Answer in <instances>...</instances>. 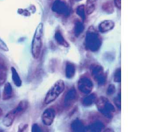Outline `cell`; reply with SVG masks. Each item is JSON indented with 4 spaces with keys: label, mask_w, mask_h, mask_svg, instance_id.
Listing matches in <instances>:
<instances>
[{
    "label": "cell",
    "mask_w": 147,
    "mask_h": 132,
    "mask_svg": "<svg viewBox=\"0 0 147 132\" xmlns=\"http://www.w3.org/2000/svg\"><path fill=\"white\" fill-rule=\"evenodd\" d=\"M102 38L94 26L89 28L85 39V46L88 50L92 52L98 51L102 46Z\"/></svg>",
    "instance_id": "1"
},
{
    "label": "cell",
    "mask_w": 147,
    "mask_h": 132,
    "mask_svg": "<svg viewBox=\"0 0 147 132\" xmlns=\"http://www.w3.org/2000/svg\"><path fill=\"white\" fill-rule=\"evenodd\" d=\"M43 24L40 23L36 30L32 42L31 53L34 59H37L40 56L43 46Z\"/></svg>",
    "instance_id": "2"
},
{
    "label": "cell",
    "mask_w": 147,
    "mask_h": 132,
    "mask_svg": "<svg viewBox=\"0 0 147 132\" xmlns=\"http://www.w3.org/2000/svg\"><path fill=\"white\" fill-rule=\"evenodd\" d=\"M65 88L64 82L62 79L56 81L47 92L44 100V103L49 104L56 100Z\"/></svg>",
    "instance_id": "3"
},
{
    "label": "cell",
    "mask_w": 147,
    "mask_h": 132,
    "mask_svg": "<svg viewBox=\"0 0 147 132\" xmlns=\"http://www.w3.org/2000/svg\"><path fill=\"white\" fill-rule=\"evenodd\" d=\"M96 104L99 112L105 117L109 119L113 117V113L115 112V108L107 98L104 96L100 97Z\"/></svg>",
    "instance_id": "4"
},
{
    "label": "cell",
    "mask_w": 147,
    "mask_h": 132,
    "mask_svg": "<svg viewBox=\"0 0 147 132\" xmlns=\"http://www.w3.org/2000/svg\"><path fill=\"white\" fill-rule=\"evenodd\" d=\"M90 70L92 78L99 86H104L107 82V75L102 66L98 64H92L90 67Z\"/></svg>",
    "instance_id": "5"
},
{
    "label": "cell",
    "mask_w": 147,
    "mask_h": 132,
    "mask_svg": "<svg viewBox=\"0 0 147 132\" xmlns=\"http://www.w3.org/2000/svg\"><path fill=\"white\" fill-rule=\"evenodd\" d=\"M77 86L79 90L81 93L85 94H89L93 90L94 84L90 77L83 75L79 79Z\"/></svg>",
    "instance_id": "6"
},
{
    "label": "cell",
    "mask_w": 147,
    "mask_h": 132,
    "mask_svg": "<svg viewBox=\"0 0 147 132\" xmlns=\"http://www.w3.org/2000/svg\"><path fill=\"white\" fill-rule=\"evenodd\" d=\"M52 10L58 15L67 16L70 13V9L68 3L63 0H56L52 6Z\"/></svg>",
    "instance_id": "7"
},
{
    "label": "cell",
    "mask_w": 147,
    "mask_h": 132,
    "mask_svg": "<svg viewBox=\"0 0 147 132\" xmlns=\"http://www.w3.org/2000/svg\"><path fill=\"white\" fill-rule=\"evenodd\" d=\"M78 94L74 88L69 90L64 97L63 100V106L66 109L71 108L78 99Z\"/></svg>",
    "instance_id": "8"
},
{
    "label": "cell",
    "mask_w": 147,
    "mask_h": 132,
    "mask_svg": "<svg viewBox=\"0 0 147 132\" xmlns=\"http://www.w3.org/2000/svg\"><path fill=\"white\" fill-rule=\"evenodd\" d=\"M56 115L55 109L52 107L47 108L43 112L41 116L42 123L46 126H50L53 123Z\"/></svg>",
    "instance_id": "9"
},
{
    "label": "cell",
    "mask_w": 147,
    "mask_h": 132,
    "mask_svg": "<svg viewBox=\"0 0 147 132\" xmlns=\"http://www.w3.org/2000/svg\"><path fill=\"white\" fill-rule=\"evenodd\" d=\"M29 107V102L27 100H24L20 102L17 106L14 109L10 111V112L15 119L20 116L26 111Z\"/></svg>",
    "instance_id": "10"
},
{
    "label": "cell",
    "mask_w": 147,
    "mask_h": 132,
    "mask_svg": "<svg viewBox=\"0 0 147 132\" xmlns=\"http://www.w3.org/2000/svg\"><path fill=\"white\" fill-rule=\"evenodd\" d=\"M114 22L110 20L103 21L100 23L98 26L99 31L102 33L109 32L115 27Z\"/></svg>",
    "instance_id": "11"
},
{
    "label": "cell",
    "mask_w": 147,
    "mask_h": 132,
    "mask_svg": "<svg viewBox=\"0 0 147 132\" xmlns=\"http://www.w3.org/2000/svg\"><path fill=\"white\" fill-rule=\"evenodd\" d=\"M105 128V125L100 120H95L87 127V130L91 132H100Z\"/></svg>",
    "instance_id": "12"
},
{
    "label": "cell",
    "mask_w": 147,
    "mask_h": 132,
    "mask_svg": "<svg viewBox=\"0 0 147 132\" xmlns=\"http://www.w3.org/2000/svg\"><path fill=\"white\" fill-rule=\"evenodd\" d=\"M71 129L74 132H85L87 130L84 123L80 119H76L74 120L71 124Z\"/></svg>",
    "instance_id": "13"
},
{
    "label": "cell",
    "mask_w": 147,
    "mask_h": 132,
    "mask_svg": "<svg viewBox=\"0 0 147 132\" xmlns=\"http://www.w3.org/2000/svg\"><path fill=\"white\" fill-rule=\"evenodd\" d=\"M14 96V92L12 86L9 82L5 84L3 90L2 98L3 100H8L12 98Z\"/></svg>",
    "instance_id": "14"
},
{
    "label": "cell",
    "mask_w": 147,
    "mask_h": 132,
    "mask_svg": "<svg viewBox=\"0 0 147 132\" xmlns=\"http://www.w3.org/2000/svg\"><path fill=\"white\" fill-rule=\"evenodd\" d=\"M98 99V96L95 93L90 94L83 99L82 104L84 106L88 107L96 103Z\"/></svg>",
    "instance_id": "15"
},
{
    "label": "cell",
    "mask_w": 147,
    "mask_h": 132,
    "mask_svg": "<svg viewBox=\"0 0 147 132\" xmlns=\"http://www.w3.org/2000/svg\"><path fill=\"white\" fill-rule=\"evenodd\" d=\"M76 73V66L73 63L67 62L65 65V76L67 79L73 78L74 76Z\"/></svg>",
    "instance_id": "16"
},
{
    "label": "cell",
    "mask_w": 147,
    "mask_h": 132,
    "mask_svg": "<svg viewBox=\"0 0 147 132\" xmlns=\"http://www.w3.org/2000/svg\"><path fill=\"white\" fill-rule=\"evenodd\" d=\"M55 38L57 43L60 45L64 46L65 48H68L69 46V43L65 40L59 30L56 31L55 35Z\"/></svg>",
    "instance_id": "17"
},
{
    "label": "cell",
    "mask_w": 147,
    "mask_h": 132,
    "mask_svg": "<svg viewBox=\"0 0 147 132\" xmlns=\"http://www.w3.org/2000/svg\"><path fill=\"white\" fill-rule=\"evenodd\" d=\"M7 67L4 63L0 62V85L4 84L7 78Z\"/></svg>",
    "instance_id": "18"
},
{
    "label": "cell",
    "mask_w": 147,
    "mask_h": 132,
    "mask_svg": "<svg viewBox=\"0 0 147 132\" xmlns=\"http://www.w3.org/2000/svg\"><path fill=\"white\" fill-rule=\"evenodd\" d=\"M98 0H87L85 6V10L87 14L90 15L94 12L96 9Z\"/></svg>",
    "instance_id": "19"
},
{
    "label": "cell",
    "mask_w": 147,
    "mask_h": 132,
    "mask_svg": "<svg viewBox=\"0 0 147 132\" xmlns=\"http://www.w3.org/2000/svg\"><path fill=\"white\" fill-rule=\"evenodd\" d=\"M11 71L12 79L13 83L16 87H20L22 84V81L17 70L15 67L12 66L11 68Z\"/></svg>",
    "instance_id": "20"
},
{
    "label": "cell",
    "mask_w": 147,
    "mask_h": 132,
    "mask_svg": "<svg viewBox=\"0 0 147 132\" xmlns=\"http://www.w3.org/2000/svg\"><path fill=\"white\" fill-rule=\"evenodd\" d=\"M85 26L84 24L80 21L75 22L74 28V33L76 37H79L84 32Z\"/></svg>",
    "instance_id": "21"
},
{
    "label": "cell",
    "mask_w": 147,
    "mask_h": 132,
    "mask_svg": "<svg viewBox=\"0 0 147 132\" xmlns=\"http://www.w3.org/2000/svg\"><path fill=\"white\" fill-rule=\"evenodd\" d=\"M102 9L107 14H113L114 11V7L113 2L108 1L104 3L102 5Z\"/></svg>",
    "instance_id": "22"
},
{
    "label": "cell",
    "mask_w": 147,
    "mask_h": 132,
    "mask_svg": "<svg viewBox=\"0 0 147 132\" xmlns=\"http://www.w3.org/2000/svg\"><path fill=\"white\" fill-rule=\"evenodd\" d=\"M76 14L80 17L82 20L85 21L86 20V10L85 6L84 5H80L77 7L76 10Z\"/></svg>",
    "instance_id": "23"
},
{
    "label": "cell",
    "mask_w": 147,
    "mask_h": 132,
    "mask_svg": "<svg viewBox=\"0 0 147 132\" xmlns=\"http://www.w3.org/2000/svg\"><path fill=\"white\" fill-rule=\"evenodd\" d=\"M114 81L116 83H120L121 81V68H117L114 73Z\"/></svg>",
    "instance_id": "24"
},
{
    "label": "cell",
    "mask_w": 147,
    "mask_h": 132,
    "mask_svg": "<svg viewBox=\"0 0 147 132\" xmlns=\"http://www.w3.org/2000/svg\"><path fill=\"white\" fill-rule=\"evenodd\" d=\"M116 91V89L114 85L110 84L108 86L106 90V94L108 96H112L113 95Z\"/></svg>",
    "instance_id": "25"
},
{
    "label": "cell",
    "mask_w": 147,
    "mask_h": 132,
    "mask_svg": "<svg viewBox=\"0 0 147 132\" xmlns=\"http://www.w3.org/2000/svg\"><path fill=\"white\" fill-rule=\"evenodd\" d=\"M31 131L33 132H40L44 131L43 129L39 124L34 123L32 126Z\"/></svg>",
    "instance_id": "26"
},
{
    "label": "cell",
    "mask_w": 147,
    "mask_h": 132,
    "mask_svg": "<svg viewBox=\"0 0 147 132\" xmlns=\"http://www.w3.org/2000/svg\"><path fill=\"white\" fill-rule=\"evenodd\" d=\"M114 102L118 108L121 109V95L119 94L117 97H115L114 99Z\"/></svg>",
    "instance_id": "27"
},
{
    "label": "cell",
    "mask_w": 147,
    "mask_h": 132,
    "mask_svg": "<svg viewBox=\"0 0 147 132\" xmlns=\"http://www.w3.org/2000/svg\"><path fill=\"white\" fill-rule=\"evenodd\" d=\"M0 49H1L3 51H9V48L7 47V45L0 38Z\"/></svg>",
    "instance_id": "28"
},
{
    "label": "cell",
    "mask_w": 147,
    "mask_h": 132,
    "mask_svg": "<svg viewBox=\"0 0 147 132\" xmlns=\"http://www.w3.org/2000/svg\"><path fill=\"white\" fill-rule=\"evenodd\" d=\"M28 127V125L27 124H21L19 126L18 131L19 132H24L25 130H26Z\"/></svg>",
    "instance_id": "29"
},
{
    "label": "cell",
    "mask_w": 147,
    "mask_h": 132,
    "mask_svg": "<svg viewBox=\"0 0 147 132\" xmlns=\"http://www.w3.org/2000/svg\"><path fill=\"white\" fill-rule=\"evenodd\" d=\"M114 4L115 6L119 9H121V0H114Z\"/></svg>",
    "instance_id": "30"
},
{
    "label": "cell",
    "mask_w": 147,
    "mask_h": 132,
    "mask_svg": "<svg viewBox=\"0 0 147 132\" xmlns=\"http://www.w3.org/2000/svg\"><path fill=\"white\" fill-rule=\"evenodd\" d=\"M2 114H3V111L1 108H0V117L2 116Z\"/></svg>",
    "instance_id": "31"
},
{
    "label": "cell",
    "mask_w": 147,
    "mask_h": 132,
    "mask_svg": "<svg viewBox=\"0 0 147 132\" xmlns=\"http://www.w3.org/2000/svg\"><path fill=\"white\" fill-rule=\"evenodd\" d=\"M74 1H82L83 0H74Z\"/></svg>",
    "instance_id": "32"
},
{
    "label": "cell",
    "mask_w": 147,
    "mask_h": 132,
    "mask_svg": "<svg viewBox=\"0 0 147 132\" xmlns=\"http://www.w3.org/2000/svg\"><path fill=\"white\" fill-rule=\"evenodd\" d=\"M0 132H4V130L2 129H0Z\"/></svg>",
    "instance_id": "33"
},
{
    "label": "cell",
    "mask_w": 147,
    "mask_h": 132,
    "mask_svg": "<svg viewBox=\"0 0 147 132\" xmlns=\"http://www.w3.org/2000/svg\"><path fill=\"white\" fill-rule=\"evenodd\" d=\"M0 98H1V95H0Z\"/></svg>",
    "instance_id": "34"
}]
</instances>
